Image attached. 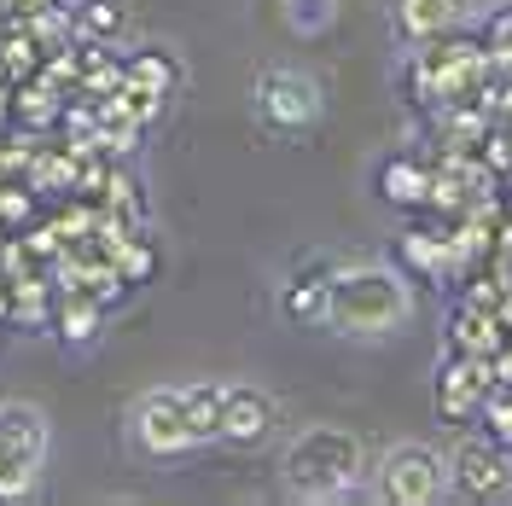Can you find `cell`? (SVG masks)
<instances>
[{
	"mask_svg": "<svg viewBox=\"0 0 512 506\" xmlns=\"http://www.w3.org/2000/svg\"><path fill=\"white\" fill-rule=\"evenodd\" d=\"M332 18H338V0H286V24L297 35L332 30Z\"/></svg>",
	"mask_w": 512,
	"mask_h": 506,
	"instance_id": "obj_16",
	"label": "cell"
},
{
	"mask_svg": "<svg viewBox=\"0 0 512 506\" xmlns=\"http://www.w3.org/2000/svg\"><path fill=\"white\" fill-rule=\"evenodd\" d=\"M472 0H390V24L402 41H437L454 24H466Z\"/></svg>",
	"mask_w": 512,
	"mask_h": 506,
	"instance_id": "obj_9",
	"label": "cell"
},
{
	"mask_svg": "<svg viewBox=\"0 0 512 506\" xmlns=\"http://www.w3.org/2000/svg\"><path fill=\"white\" fill-rule=\"evenodd\" d=\"M128 443L146 460H181L192 454V425H187V402H181V384H152L128 402Z\"/></svg>",
	"mask_w": 512,
	"mask_h": 506,
	"instance_id": "obj_4",
	"label": "cell"
},
{
	"mask_svg": "<svg viewBox=\"0 0 512 506\" xmlns=\"http://www.w3.org/2000/svg\"><path fill=\"white\" fill-rule=\"evenodd\" d=\"M384 198L390 204H419L425 192H431V175L419 169V163H408V158H396V163H384Z\"/></svg>",
	"mask_w": 512,
	"mask_h": 506,
	"instance_id": "obj_14",
	"label": "cell"
},
{
	"mask_svg": "<svg viewBox=\"0 0 512 506\" xmlns=\"http://www.w3.org/2000/svg\"><path fill=\"white\" fill-rule=\"evenodd\" d=\"M222 390H227V384H216V379L181 384V402H187V425H192V443H198V448L222 437Z\"/></svg>",
	"mask_w": 512,
	"mask_h": 506,
	"instance_id": "obj_11",
	"label": "cell"
},
{
	"mask_svg": "<svg viewBox=\"0 0 512 506\" xmlns=\"http://www.w3.org/2000/svg\"><path fill=\"white\" fill-rule=\"evenodd\" d=\"M280 425V402L262 384H227L222 390V437L227 448H262Z\"/></svg>",
	"mask_w": 512,
	"mask_h": 506,
	"instance_id": "obj_6",
	"label": "cell"
},
{
	"mask_svg": "<svg viewBox=\"0 0 512 506\" xmlns=\"http://www.w3.org/2000/svg\"><path fill=\"white\" fill-rule=\"evenodd\" d=\"M448 489V460L431 443H390L373 466V495L390 506H437Z\"/></svg>",
	"mask_w": 512,
	"mask_h": 506,
	"instance_id": "obj_3",
	"label": "cell"
},
{
	"mask_svg": "<svg viewBox=\"0 0 512 506\" xmlns=\"http://www.w3.org/2000/svg\"><path fill=\"white\" fill-rule=\"evenodd\" d=\"M367 477V443L344 425H303L280 454V483L291 501H344Z\"/></svg>",
	"mask_w": 512,
	"mask_h": 506,
	"instance_id": "obj_2",
	"label": "cell"
},
{
	"mask_svg": "<svg viewBox=\"0 0 512 506\" xmlns=\"http://www.w3.org/2000/svg\"><path fill=\"white\" fill-rule=\"evenodd\" d=\"M326 274H332V268H315V274L291 280L286 291H280V315H286V320H303V326L326 320Z\"/></svg>",
	"mask_w": 512,
	"mask_h": 506,
	"instance_id": "obj_12",
	"label": "cell"
},
{
	"mask_svg": "<svg viewBox=\"0 0 512 506\" xmlns=\"http://www.w3.org/2000/svg\"><path fill=\"white\" fill-rule=\"evenodd\" d=\"M35 483H41V466L35 460H6L0 466V501H30Z\"/></svg>",
	"mask_w": 512,
	"mask_h": 506,
	"instance_id": "obj_17",
	"label": "cell"
},
{
	"mask_svg": "<svg viewBox=\"0 0 512 506\" xmlns=\"http://www.w3.org/2000/svg\"><path fill=\"white\" fill-rule=\"evenodd\" d=\"M483 390H489V367H483V355H466V361H454L443 367V384H437V408L448 419H472L483 402Z\"/></svg>",
	"mask_w": 512,
	"mask_h": 506,
	"instance_id": "obj_10",
	"label": "cell"
},
{
	"mask_svg": "<svg viewBox=\"0 0 512 506\" xmlns=\"http://www.w3.org/2000/svg\"><path fill=\"white\" fill-rule=\"evenodd\" d=\"M94 326H99L94 303H64V309H59V332L70 338V344H88V338H94Z\"/></svg>",
	"mask_w": 512,
	"mask_h": 506,
	"instance_id": "obj_18",
	"label": "cell"
},
{
	"mask_svg": "<svg viewBox=\"0 0 512 506\" xmlns=\"http://www.w3.org/2000/svg\"><path fill=\"white\" fill-rule=\"evenodd\" d=\"M47 443H53L47 413L35 408V402H24V396H6V402H0V448H6L12 460L47 466Z\"/></svg>",
	"mask_w": 512,
	"mask_h": 506,
	"instance_id": "obj_8",
	"label": "cell"
},
{
	"mask_svg": "<svg viewBox=\"0 0 512 506\" xmlns=\"http://www.w3.org/2000/svg\"><path fill=\"white\" fill-rule=\"evenodd\" d=\"M6 6H18V12H30V18H41V12H53L59 0H6Z\"/></svg>",
	"mask_w": 512,
	"mask_h": 506,
	"instance_id": "obj_21",
	"label": "cell"
},
{
	"mask_svg": "<svg viewBox=\"0 0 512 506\" xmlns=\"http://www.w3.org/2000/svg\"><path fill=\"white\" fill-rule=\"evenodd\" d=\"M0 309H6V303H0Z\"/></svg>",
	"mask_w": 512,
	"mask_h": 506,
	"instance_id": "obj_22",
	"label": "cell"
},
{
	"mask_svg": "<svg viewBox=\"0 0 512 506\" xmlns=\"http://www.w3.org/2000/svg\"><path fill=\"white\" fill-rule=\"evenodd\" d=\"M76 30L105 41V35L123 30V0H76Z\"/></svg>",
	"mask_w": 512,
	"mask_h": 506,
	"instance_id": "obj_15",
	"label": "cell"
},
{
	"mask_svg": "<svg viewBox=\"0 0 512 506\" xmlns=\"http://www.w3.org/2000/svg\"><path fill=\"white\" fill-rule=\"evenodd\" d=\"M402 251H408L414 268H443V245H437V239H425V233H408V239H402Z\"/></svg>",
	"mask_w": 512,
	"mask_h": 506,
	"instance_id": "obj_19",
	"label": "cell"
},
{
	"mask_svg": "<svg viewBox=\"0 0 512 506\" xmlns=\"http://www.w3.org/2000/svg\"><path fill=\"white\" fill-rule=\"evenodd\" d=\"M414 320V285L384 262H344L326 274V326L344 338H390Z\"/></svg>",
	"mask_w": 512,
	"mask_h": 506,
	"instance_id": "obj_1",
	"label": "cell"
},
{
	"mask_svg": "<svg viewBox=\"0 0 512 506\" xmlns=\"http://www.w3.org/2000/svg\"><path fill=\"white\" fill-rule=\"evenodd\" d=\"M448 477H454L460 495H478V501L501 495L512 483V460H507V448H501V437H466V443L454 448V460H448Z\"/></svg>",
	"mask_w": 512,
	"mask_h": 506,
	"instance_id": "obj_7",
	"label": "cell"
},
{
	"mask_svg": "<svg viewBox=\"0 0 512 506\" xmlns=\"http://www.w3.org/2000/svg\"><path fill=\"white\" fill-rule=\"evenodd\" d=\"M256 117L268 134H309V128L326 117V94L309 70H291V64H274L256 76Z\"/></svg>",
	"mask_w": 512,
	"mask_h": 506,
	"instance_id": "obj_5",
	"label": "cell"
},
{
	"mask_svg": "<svg viewBox=\"0 0 512 506\" xmlns=\"http://www.w3.org/2000/svg\"><path fill=\"white\" fill-rule=\"evenodd\" d=\"M489 419H495V437L512 443V402H489Z\"/></svg>",
	"mask_w": 512,
	"mask_h": 506,
	"instance_id": "obj_20",
	"label": "cell"
},
{
	"mask_svg": "<svg viewBox=\"0 0 512 506\" xmlns=\"http://www.w3.org/2000/svg\"><path fill=\"white\" fill-rule=\"evenodd\" d=\"M123 82H128V94H134V99H163L169 88H175V64L163 59V53H152V59H134L123 70Z\"/></svg>",
	"mask_w": 512,
	"mask_h": 506,
	"instance_id": "obj_13",
	"label": "cell"
}]
</instances>
